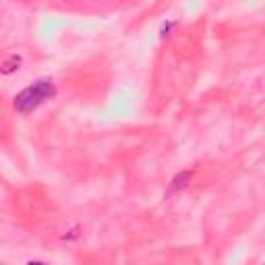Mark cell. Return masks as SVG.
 Here are the masks:
<instances>
[{
	"mask_svg": "<svg viewBox=\"0 0 265 265\" xmlns=\"http://www.w3.org/2000/svg\"><path fill=\"white\" fill-rule=\"evenodd\" d=\"M56 96V85L52 79H37L35 83H31L29 87H25L23 91H19L15 96V110L19 112V114H31L33 110H37L42 104H46L48 100H52Z\"/></svg>",
	"mask_w": 265,
	"mask_h": 265,
	"instance_id": "cell-1",
	"label": "cell"
},
{
	"mask_svg": "<svg viewBox=\"0 0 265 265\" xmlns=\"http://www.w3.org/2000/svg\"><path fill=\"white\" fill-rule=\"evenodd\" d=\"M191 176H193L191 170H184V172H178V174L172 178V184H170V191H180V188H186V186H188V182H191Z\"/></svg>",
	"mask_w": 265,
	"mask_h": 265,
	"instance_id": "cell-2",
	"label": "cell"
},
{
	"mask_svg": "<svg viewBox=\"0 0 265 265\" xmlns=\"http://www.w3.org/2000/svg\"><path fill=\"white\" fill-rule=\"evenodd\" d=\"M19 64H21V58H19V56H11V58L3 64L0 73H3V75H11L13 71H17V69H19Z\"/></svg>",
	"mask_w": 265,
	"mask_h": 265,
	"instance_id": "cell-3",
	"label": "cell"
},
{
	"mask_svg": "<svg viewBox=\"0 0 265 265\" xmlns=\"http://www.w3.org/2000/svg\"><path fill=\"white\" fill-rule=\"evenodd\" d=\"M172 27H174V21H166V23L162 25V35H168Z\"/></svg>",
	"mask_w": 265,
	"mask_h": 265,
	"instance_id": "cell-4",
	"label": "cell"
}]
</instances>
